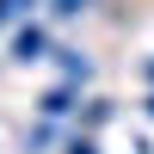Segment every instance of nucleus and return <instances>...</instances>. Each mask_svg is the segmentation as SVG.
Masks as SVG:
<instances>
[{
    "label": "nucleus",
    "mask_w": 154,
    "mask_h": 154,
    "mask_svg": "<svg viewBox=\"0 0 154 154\" xmlns=\"http://www.w3.org/2000/svg\"><path fill=\"white\" fill-rule=\"evenodd\" d=\"M12 56H19V62H37V56H43V31H19Z\"/></svg>",
    "instance_id": "f257e3e1"
},
{
    "label": "nucleus",
    "mask_w": 154,
    "mask_h": 154,
    "mask_svg": "<svg viewBox=\"0 0 154 154\" xmlns=\"http://www.w3.org/2000/svg\"><path fill=\"white\" fill-rule=\"evenodd\" d=\"M86 6V0H56V12H62V19H68V12H80Z\"/></svg>",
    "instance_id": "f03ea898"
},
{
    "label": "nucleus",
    "mask_w": 154,
    "mask_h": 154,
    "mask_svg": "<svg viewBox=\"0 0 154 154\" xmlns=\"http://www.w3.org/2000/svg\"><path fill=\"white\" fill-rule=\"evenodd\" d=\"M68 154H99V148H93V142H74V148H68Z\"/></svg>",
    "instance_id": "7ed1b4c3"
},
{
    "label": "nucleus",
    "mask_w": 154,
    "mask_h": 154,
    "mask_svg": "<svg viewBox=\"0 0 154 154\" xmlns=\"http://www.w3.org/2000/svg\"><path fill=\"white\" fill-rule=\"evenodd\" d=\"M6 12H12V6H6V0H0V19H6Z\"/></svg>",
    "instance_id": "20e7f679"
},
{
    "label": "nucleus",
    "mask_w": 154,
    "mask_h": 154,
    "mask_svg": "<svg viewBox=\"0 0 154 154\" xmlns=\"http://www.w3.org/2000/svg\"><path fill=\"white\" fill-rule=\"evenodd\" d=\"M148 111H154V99H148Z\"/></svg>",
    "instance_id": "39448f33"
}]
</instances>
